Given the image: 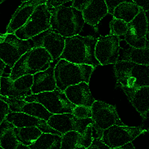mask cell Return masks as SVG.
<instances>
[{
    "label": "cell",
    "mask_w": 149,
    "mask_h": 149,
    "mask_svg": "<svg viewBox=\"0 0 149 149\" xmlns=\"http://www.w3.org/2000/svg\"><path fill=\"white\" fill-rule=\"evenodd\" d=\"M97 38L91 36L78 35L65 38V47L60 59L77 64H85L94 68L100 65L95 57Z\"/></svg>",
    "instance_id": "obj_1"
},
{
    "label": "cell",
    "mask_w": 149,
    "mask_h": 149,
    "mask_svg": "<svg viewBox=\"0 0 149 149\" xmlns=\"http://www.w3.org/2000/svg\"><path fill=\"white\" fill-rule=\"evenodd\" d=\"M64 5L49 10L50 29L65 38L78 35L85 23L82 13Z\"/></svg>",
    "instance_id": "obj_2"
},
{
    "label": "cell",
    "mask_w": 149,
    "mask_h": 149,
    "mask_svg": "<svg viewBox=\"0 0 149 149\" xmlns=\"http://www.w3.org/2000/svg\"><path fill=\"white\" fill-rule=\"evenodd\" d=\"M95 68L59 59L55 65L54 75L57 89L64 92L68 87L81 82L89 84Z\"/></svg>",
    "instance_id": "obj_3"
},
{
    "label": "cell",
    "mask_w": 149,
    "mask_h": 149,
    "mask_svg": "<svg viewBox=\"0 0 149 149\" xmlns=\"http://www.w3.org/2000/svg\"><path fill=\"white\" fill-rule=\"evenodd\" d=\"M54 61L44 48H33L25 53L15 64L9 77L15 80L23 76L33 75L47 69Z\"/></svg>",
    "instance_id": "obj_4"
},
{
    "label": "cell",
    "mask_w": 149,
    "mask_h": 149,
    "mask_svg": "<svg viewBox=\"0 0 149 149\" xmlns=\"http://www.w3.org/2000/svg\"><path fill=\"white\" fill-rule=\"evenodd\" d=\"M114 71L119 87L132 88L149 86V66L121 60L115 63Z\"/></svg>",
    "instance_id": "obj_5"
},
{
    "label": "cell",
    "mask_w": 149,
    "mask_h": 149,
    "mask_svg": "<svg viewBox=\"0 0 149 149\" xmlns=\"http://www.w3.org/2000/svg\"><path fill=\"white\" fill-rule=\"evenodd\" d=\"M34 47L32 39L21 40L14 33L0 34V59L11 69L22 55Z\"/></svg>",
    "instance_id": "obj_6"
},
{
    "label": "cell",
    "mask_w": 149,
    "mask_h": 149,
    "mask_svg": "<svg viewBox=\"0 0 149 149\" xmlns=\"http://www.w3.org/2000/svg\"><path fill=\"white\" fill-rule=\"evenodd\" d=\"M91 109L92 127L96 135L95 138L101 139L103 132L113 125H125L113 105L95 100Z\"/></svg>",
    "instance_id": "obj_7"
},
{
    "label": "cell",
    "mask_w": 149,
    "mask_h": 149,
    "mask_svg": "<svg viewBox=\"0 0 149 149\" xmlns=\"http://www.w3.org/2000/svg\"><path fill=\"white\" fill-rule=\"evenodd\" d=\"M21 99L39 103L52 115L71 113L75 106L68 100L63 91L57 89L53 91L30 95Z\"/></svg>",
    "instance_id": "obj_8"
},
{
    "label": "cell",
    "mask_w": 149,
    "mask_h": 149,
    "mask_svg": "<svg viewBox=\"0 0 149 149\" xmlns=\"http://www.w3.org/2000/svg\"><path fill=\"white\" fill-rule=\"evenodd\" d=\"M45 3L38 6L26 23L14 33L18 38L30 40L50 29L51 12Z\"/></svg>",
    "instance_id": "obj_9"
},
{
    "label": "cell",
    "mask_w": 149,
    "mask_h": 149,
    "mask_svg": "<svg viewBox=\"0 0 149 149\" xmlns=\"http://www.w3.org/2000/svg\"><path fill=\"white\" fill-rule=\"evenodd\" d=\"M147 132L140 127L114 125L104 130L101 140L110 149L123 146Z\"/></svg>",
    "instance_id": "obj_10"
},
{
    "label": "cell",
    "mask_w": 149,
    "mask_h": 149,
    "mask_svg": "<svg viewBox=\"0 0 149 149\" xmlns=\"http://www.w3.org/2000/svg\"><path fill=\"white\" fill-rule=\"evenodd\" d=\"M148 18L141 9L135 18L128 23V31L124 40L131 47L149 48Z\"/></svg>",
    "instance_id": "obj_11"
},
{
    "label": "cell",
    "mask_w": 149,
    "mask_h": 149,
    "mask_svg": "<svg viewBox=\"0 0 149 149\" xmlns=\"http://www.w3.org/2000/svg\"><path fill=\"white\" fill-rule=\"evenodd\" d=\"M47 122L52 129L61 135L72 131L82 135L89 125H92L91 118L77 119L71 113L54 114Z\"/></svg>",
    "instance_id": "obj_12"
},
{
    "label": "cell",
    "mask_w": 149,
    "mask_h": 149,
    "mask_svg": "<svg viewBox=\"0 0 149 149\" xmlns=\"http://www.w3.org/2000/svg\"><path fill=\"white\" fill-rule=\"evenodd\" d=\"M120 40L119 37L111 35L97 38L95 55L100 65L115 64L118 61Z\"/></svg>",
    "instance_id": "obj_13"
},
{
    "label": "cell",
    "mask_w": 149,
    "mask_h": 149,
    "mask_svg": "<svg viewBox=\"0 0 149 149\" xmlns=\"http://www.w3.org/2000/svg\"><path fill=\"white\" fill-rule=\"evenodd\" d=\"M33 75H28L13 80L2 76L0 81V95L10 98L22 99L32 95Z\"/></svg>",
    "instance_id": "obj_14"
},
{
    "label": "cell",
    "mask_w": 149,
    "mask_h": 149,
    "mask_svg": "<svg viewBox=\"0 0 149 149\" xmlns=\"http://www.w3.org/2000/svg\"><path fill=\"white\" fill-rule=\"evenodd\" d=\"M36 47L43 48L53 61L60 59L65 47V38L49 29L32 38Z\"/></svg>",
    "instance_id": "obj_15"
},
{
    "label": "cell",
    "mask_w": 149,
    "mask_h": 149,
    "mask_svg": "<svg viewBox=\"0 0 149 149\" xmlns=\"http://www.w3.org/2000/svg\"><path fill=\"white\" fill-rule=\"evenodd\" d=\"M0 99L8 104L10 112L25 113L46 121L52 115L39 103L26 102L22 99L6 97L1 95Z\"/></svg>",
    "instance_id": "obj_16"
},
{
    "label": "cell",
    "mask_w": 149,
    "mask_h": 149,
    "mask_svg": "<svg viewBox=\"0 0 149 149\" xmlns=\"http://www.w3.org/2000/svg\"><path fill=\"white\" fill-rule=\"evenodd\" d=\"M44 0L24 1L17 8L7 28L6 33L14 34L28 20L36 8L46 2Z\"/></svg>",
    "instance_id": "obj_17"
},
{
    "label": "cell",
    "mask_w": 149,
    "mask_h": 149,
    "mask_svg": "<svg viewBox=\"0 0 149 149\" xmlns=\"http://www.w3.org/2000/svg\"><path fill=\"white\" fill-rule=\"evenodd\" d=\"M15 128L36 127L43 133H52L62 136L51 128L47 121L21 112H10L6 119Z\"/></svg>",
    "instance_id": "obj_18"
},
{
    "label": "cell",
    "mask_w": 149,
    "mask_h": 149,
    "mask_svg": "<svg viewBox=\"0 0 149 149\" xmlns=\"http://www.w3.org/2000/svg\"><path fill=\"white\" fill-rule=\"evenodd\" d=\"M120 87L142 118L146 120L149 112V86H141L132 88Z\"/></svg>",
    "instance_id": "obj_19"
},
{
    "label": "cell",
    "mask_w": 149,
    "mask_h": 149,
    "mask_svg": "<svg viewBox=\"0 0 149 149\" xmlns=\"http://www.w3.org/2000/svg\"><path fill=\"white\" fill-rule=\"evenodd\" d=\"M64 92L68 100L75 106L91 107L95 101L91 93L89 84L85 82L70 86Z\"/></svg>",
    "instance_id": "obj_20"
},
{
    "label": "cell",
    "mask_w": 149,
    "mask_h": 149,
    "mask_svg": "<svg viewBox=\"0 0 149 149\" xmlns=\"http://www.w3.org/2000/svg\"><path fill=\"white\" fill-rule=\"evenodd\" d=\"M53 63L47 69L33 75V84L31 88L32 95L57 89L54 75V69L56 64H54Z\"/></svg>",
    "instance_id": "obj_21"
},
{
    "label": "cell",
    "mask_w": 149,
    "mask_h": 149,
    "mask_svg": "<svg viewBox=\"0 0 149 149\" xmlns=\"http://www.w3.org/2000/svg\"><path fill=\"white\" fill-rule=\"evenodd\" d=\"M84 22L92 26L98 25L108 14L105 1H88L82 12Z\"/></svg>",
    "instance_id": "obj_22"
},
{
    "label": "cell",
    "mask_w": 149,
    "mask_h": 149,
    "mask_svg": "<svg viewBox=\"0 0 149 149\" xmlns=\"http://www.w3.org/2000/svg\"><path fill=\"white\" fill-rule=\"evenodd\" d=\"M141 10L132 1H124L116 7L112 15L114 19L121 20L129 23L138 14Z\"/></svg>",
    "instance_id": "obj_23"
},
{
    "label": "cell",
    "mask_w": 149,
    "mask_h": 149,
    "mask_svg": "<svg viewBox=\"0 0 149 149\" xmlns=\"http://www.w3.org/2000/svg\"><path fill=\"white\" fill-rule=\"evenodd\" d=\"M14 128V126L6 119L0 125V145L4 149H16L19 144Z\"/></svg>",
    "instance_id": "obj_24"
},
{
    "label": "cell",
    "mask_w": 149,
    "mask_h": 149,
    "mask_svg": "<svg viewBox=\"0 0 149 149\" xmlns=\"http://www.w3.org/2000/svg\"><path fill=\"white\" fill-rule=\"evenodd\" d=\"M61 142V135L42 133L29 147L31 149H60Z\"/></svg>",
    "instance_id": "obj_25"
},
{
    "label": "cell",
    "mask_w": 149,
    "mask_h": 149,
    "mask_svg": "<svg viewBox=\"0 0 149 149\" xmlns=\"http://www.w3.org/2000/svg\"><path fill=\"white\" fill-rule=\"evenodd\" d=\"M15 136L20 144L29 146L33 144L43 132L36 127L14 128Z\"/></svg>",
    "instance_id": "obj_26"
},
{
    "label": "cell",
    "mask_w": 149,
    "mask_h": 149,
    "mask_svg": "<svg viewBox=\"0 0 149 149\" xmlns=\"http://www.w3.org/2000/svg\"><path fill=\"white\" fill-rule=\"evenodd\" d=\"M122 60L139 65L149 66V48L130 47L125 52Z\"/></svg>",
    "instance_id": "obj_27"
},
{
    "label": "cell",
    "mask_w": 149,
    "mask_h": 149,
    "mask_svg": "<svg viewBox=\"0 0 149 149\" xmlns=\"http://www.w3.org/2000/svg\"><path fill=\"white\" fill-rule=\"evenodd\" d=\"M80 134L74 131L69 132L61 136V149H75L77 147Z\"/></svg>",
    "instance_id": "obj_28"
},
{
    "label": "cell",
    "mask_w": 149,
    "mask_h": 149,
    "mask_svg": "<svg viewBox=\"0 0 149 149\" xmlns=\"http://www.w3.org/2000/svg\"><path fill=\"white\" fill-rule=\"evenodd\" d=\"M110 35L119 37L125 36L128 31V23L114 18L110 22Z\"/></svg>",
    "instance_id": "obj_29"
},
{
    "label": "cell",
    "mask_w": 149,
    "mask_h": 149,
    "mask_svg": "<svg viewBox=\"0 0 149 149\" xmlns=\"http://www.w3.org/2000/svg\"><path fill=\"white\" fill-rule=\"evenodd\" d=\"M93 134V127L91 125L87 128L83 134L79 136L77 147H84L85 149L88 147L94 140Z\"/></svg>",
    "instance_id": "obj_30"
},
{
    "label": "cell",
    "mask_w": 149,
    "mask_h": 149,
    "mask_svg": "<svg viewBox=\"0 0 149 149\" xmlns=\"http://www.w3.org/2000/svg\"><path fill=\"white\" fill-rule=\"evenodd\" d=\"M71 114L77 119H85L91 118V107L85 106H75Z\"/></svg>",
    "instance_id": "obj_31"
},
{
    "label": "cell",
    "mask_w": 149,
    "mask_h": 149,
    "mask_svg": "<svg viewBox=\"0 0 149 149\" xmlns=\"http://www.w3.org/2000/svg\"><path fill=\"white\" fill-rule=\"evenodd\" d=\"M9 111L8 104L3 100L0 99V125L6 119Z\"/></svg>",
    "instance_id": "obj_32"
},
{
    "label": "cell",
    "mask_w": 149,
    "mask_h": 149,
    "mask_svg": "<svg viewBox=\"0 0 149 149\" xmlns=\"http://www.w3.org/2000/svg\"><path fill=\"white\" fill-rule=\"evenodd\" d=\"M86 149H110L104 144L100 139L94 138L92 143Z\"/></svg>",
    "instance_id": "obj_33"
},
{
    "label": "cell",
    "mask_w": 149,
    "mask_h": 149,
    "mask_svg": "<svg viewBox=\"0 0 149 149\" xmlns=\"http://www.w3.org/2000/svg\"><path fill=\"white\" fill-rule=\"evenodd\" d=\"M124 1L121 0H111V1H105L107 9H108V13L112 15L114 10L117 6L120 3L123 2Z\"/></svg>",
    "instance_id": "obj_34"
},
{
    "label": "cell",
    "mask_w": 149,
    "mask_h": 149,
    "mask_svg": "<svg viewBox=\"0 0 149 149\" xmlns=\"http://www.w3.org/2000/svg\"><path fill=\"white\" fill-rule=\"evenodd\" d=\"M70 1H46V5L49 10L57 8L63 6L67 2H70Z\"/></svg>",
    "instance_id": "obj_35"
},
{
    "label": "cell",
    "mask_w": 149,
    "mask_h": 149,
    "mask_svg": "<svg viewBox=\"0 0 149 149\" xmlns=\"http://www.w3.org/2000/svg\"><path fill=\"white\" fill-rule=\"evenodd\" d=\"M71 6L80 12H82L88 1H72Z\"/></svg>",
    "instance_id": "obj_36"
},
{
    "label": "cell",
    "mask_w": 149,
    "mask_h": 149,
    "mask_svg": "<svg viewBox=\"0 0 149 149\" xmlns=\"http://www.w3.org/2000/svg\"><path fill=\"white\" fill-rule=\"evenodd\" d=\"M132 1L145 13L148 12V11H149V0Z\"/></svg>",
    "instance_id": "obj_37"
},
{
    "label": "cell",
    "mask_w": 149,
    "mask_h": 149,
    "mask_svg": "<svg viewBox=\"0 0 149 149\" xmlns=\"http://www.w3.org/2000/svg\"><path fill=\"white\" fill-rule=\"evenodd\" d=\"M111 149H136V148L132 143H130L123 146Z\"/></svg>",
    "instance_id": "obj_38"
},
{
    "label": "cell",
    "mask_w": 149,
    "mask_h": 149,
    "mask_svg": "<svg viewBox=\"0 0 149 149\" xmlns=\"http://www.w3.org/2000/svg\"><path fill=\"white\" fill-rule=\"evenodd\" d=\"M6 66V64L0 59V81H1V77L3 76V73H4L5 68Z\"/></svg>",
    "instance_id": "obj_39"
},
{
    "label": "cell",
    "mask_w": 149,
    "mask_h": 149,
    "mask_svg": "<svg viewBox=\"0 0 149 149\" xmlns=\"http://www.w3.org/2000/svg\"><path fill=\"white\" fill-rule=\"evenodd\" d=\"M16 149H31L29 148V146H26L23 145L21 144H19V146Z\"/></svg>",
    "instance_id": "obj_40"
},
{
    "label": "cell",
    "mask_w": 149,
    "mask_h": 149,
    "mask_svg": "<svg viewBox=\"0 0 149 149\" xmlns=\"http://www.w3.org/2000/svg\"><path fill=\"white\" fill-rule=\"evenodd\" d=\"M75 149H85V148L82 147H77Z\"/></svg>",
    "instance_id": "obj_41"
},
{
    "label": "cell",
    "mask_w": 149,
    "mask_h": 149,
    "mask_svg": "<svg viewBox=\"0 0 149 149\" xmlns=\"http://www.w3.org/2000/svg\"><path fill=\"white\" fill-rule=\"evenodd\" d=\"M4 1H1V0H0V4H1V3H3Z\"/></svg>",
    "instance_id": "obj_42"
},
{
    "label": "cell",
    "mask_w": 149,
    "mask_h": 149,
    "mask_svg": "<svg viewBox=\"0 0 149 149\" xmlns=\"http://www.w3.org/2000/svg\"><path fill=\"white\" fill-rule=\"evenodd\" d=\"M0 149H4L2 147H1V146L0 145Z\"/></svg>",
    "instance_id": "obj_43"
}]
</instances>
